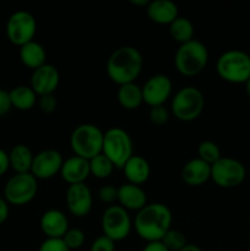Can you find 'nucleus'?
<instances>
[{
	"label": "nucleus",
	"instance_id": "obj_31",
	"mask_svg": "<svg viewBox=\"0 0 250 251\" xmlns=\"http://www.w3.org/2000/svg\"><path fill=\"white\" fill-rule=\"evenodd\" d=\"M150 120L154 125H163L169 120V112L164 105H157L150 109Z\"/></svg>",
	"mask_w": 250,
	"mask_h": 251
},
{
	"label": "nucleus",
	"instance_id": "obj_30",
	"mask_svg": "<svg viewBox=\"0 0 250 251\" xmlns=\"http://www.w3.org/2000/svg\"><path fill=\"white\" fill-rule=\"evenodd\" d=\"M61 239H63V242L65 243V245L69 249L76 250L80 249L85 244L86 235L81 229H77V228H69V230L65 233V235Z\"/></svg>",
	"mask_w": 250,
	"mask_h": 251
},
{
	"label": "nucleus",
	"instance_id": "obj_36",
	"mask_svg": "<svg viewBox=\"0 0 250 251\" xmlns=\"http://www.w3.org/2000/svg\"><path fill=\"white\" fill-rule=\"evenodd\" d=\"M12 109L9 91L0 88V117L6 115Z\"/></svg>",
	"mask_w": 250,
	"mask_h": 251
},
{
	"label": "nucleus",
	"instance_id": "obj_39",
	"mask_svg": "<svg viewBox=\"0 0 250 251\" xmlns=\"http://www.w3.org/2000/svg\"><path fill=\"white\" fill-rule=\"evenodd\" d=\"M142 251H169V250L164 247L162 242H151V243H147V244L145 245V248L142 249Z\"/></svg>",
	"mask_w": 250,
	"mask_h": 251
},
{
	"label": "nucleus",
	"instance_id": "obj_42",
	"mask_svg": "<svg viewBox=\"0 0 250 251\" xmlns=\"http://www.w3.org/2000/svg\"><path fill=\"white\" fill-rule=\"evenodd\" d=\"M244 85H245V91H247V95L249 96V98H250V78L244 83Z\"/></svg>",
	"mask_w": 250,
	"mask_h": 251
},
{
	"label": "nucleus",
	"instance_id": "obj_24",
	"mask_svg": "<svg viewBox=\"0 0 250 251\" xmlns=\"http://www.w3.org/2000/svg\"><path fill=\"white\" fill-rule=\"evenodd\" d=\"M117 98L119 104L126 110L137 109L144 103L141 87L135 82L119 86Z\"/></svg>",
	"mask_w": 250,
	"mask_h": 251
},
{
	"label": "nucleus",
	"instance_id": "obj_38",
	"mask_svg": "<svg viewBox=\"0 0 250 251\" xmlns=\"http://www.w3.org/2000/svg\"><path fill=\"white\" fill-rule=\"evenodd\" d=\"M7 217H9V203L2 196H0V225H2Z\"/></svg>",
	"mask_w": 250,
	"mask_h": 251
},
{
	"label": "nucleus",
	"instance_id": "obj_22",
	"mask_svg": "<svg viewBox=\"0 0 250 251\" xmlns=\"http://www.w3.org/2000/svg\"><path fill=\"white\" fill-rule=\"evenodd\" d=\"M33 157L34 154L28 146L24 144L15 145L9 152L10 168L15 172V174L31 173Z\"/></svg>",
	"mask_w": 250,
	"mask_h": 251
},
{
	"label": "nucleus",
	"instance_id": "obj_27",
	"mask_svg": "<svg viewBox=\"0 0 250 251\" xmlns=\"http://www.w3.org/2000/svg\"><path fill=\"white\" fill-rule=\"evenodd\" d=\"M88 162H90L91 174L98 179H107L108 176H112L113 171H114L115 168L113 162L103 153L93 157V158L90 159Z\"/></svg>",
	"mask_w": 250,
	"mask_h": 251
},
{
	"label": "nucleus",
	"instance_id": "obj_25",
	"mask_svg": "<svg viewBox=\"0 0 250 251\" xmlns=\"http://www.w3.org/2000/svg\"><path fill=\"white\" fill-rule=\"evenodd\" d=\"M9 95L12 108L17 110H22V112L31 110L36 105L37 97H38L36 92L31 88V86L25 85L14 87L11 91H9Z\"/></svg>",
	"mask_w": 250,
	"mask_h": 251
},
{
	"label": "nucleus",
	"instance_id": "obj_11",
	"mask_svg": "<svg viewBox=\"0 0 250 251\" xmlns=\"http://www.w3.org/2000/svg\"><path fill=\"white\" fill-rule=\"evenodd\" d=\"M37 33V21L31 12L17 10L6 22V36L12 44L22 47L34 41Z\"/></svg>",
	"mask_w": 250,
	"mask_h": 251
},
{
	"label": "nucleus",
	"instance_id": "obj_19",
	"mask_svg": "<svg viewBox=\"0 0 250 251\" xmlns=\"http://www.w3.org/2000/svg\"><path fill=\"white\" fill-rule=\"evenodd\" d=\"M146 14L157 25H171L179 16L178 6L171 0H153L146 6Z\"/></svg>",
	"mask_w": 250,
	"mask_h": 251
},
{
	"label": "nucleus",
	"instance_id": "obj_21",
	"mask_svg": "<svg viewBox=\"0 0 250 251\" xmlns=\"http://www.w3.org/2000/svg\"><path fill=\"white\" fill-rule=\"evenodd\" d=\"M123 172L127 183L141 186L149 180L151 176V167L144 157L134 154L123 167Z\"/></svg>",
	"mask_w": 250,
	"mask_h": 251
},
{
	"label": "nucleus",
	"instance_id": "obj_14",
	"mask_svg": "<svg viewBox=\"0 0 250 251\" xmlns=\"http://www.w3.org/2000/svg\"><path fill=\"white\" fill-rule=\"evenodd\" d=\"M65 201L66 207L71 215L80 218L85 217L92 210V191L86 183L69 185L68 190H66Z\"/></svg>",
	"mask_w": 250,
	"mask_h": 251
},
{
	"label": "nucleus",
	"instance_id": "obj_8",
	"mask_svg": "<svg viewBox=\"0 0 250 251\" xmlns=\"http://www.w3.org/2000/svg\"><path fill=\"white\" fill-rule=\"evenodd\" d=\"M245 176L244 164L232 157H221L211 166V180L220 188H237L245 180Z\"/></svg>",
	"mask_w": 250,
	"mask_h": 251
},
{
	"label": "nucleus",
	"instance_id": "obj_13",
	"mask_svg": "<svg viewBox=\"0 0 250 251\" xmlns=\"http://www.w3.org/2000/svg\"><path fill=\"white\" fill-rule=\"evenodd\" d=\"M64 163L63 156L54 149H47L34 154L32 163L31 174L37 180H46L60 173L61 166Z\"/></svg>",
	"mask_w": 250,
	"mask_h": 251
},
{
	"label": "nucleus",
	"instance_id": "obj_23",
	"mask_svg": "<svg viewBox=\"0 0 250 251\" xmlns=\"http://www.w3.org/2000/svg\"><path fill=\"white\" fill-rule=\"evenodd\" d=\"M20 60L25 66L29 69L41 68L42 65L47 64V51L42 44L38 42L32 41L25 46L20 47L19 50Z\"/></svg>",
	"mask_w": 250,
	"mask_h": 251
},
{
	"label": "nucleus",
	"instance_id": "obj_1",
	"mask_svg": "<svg viewBox=\"0 0 250 251\" xmlns=\"http://www.w3.org/2000/svg\"><path fill=\"white\" fill-rule=\"evenodd\" d=\"M171 208L161 202L147 203L135 216L134 226L137 235L147 243L161 242L172 226Z\"/></svg>",
	"mask_w": 250,
	"mask_h": 251
},
{
	"label": "nucleus",
	"instance_id": "obj_26",
	"mask_svg": "<svg viewBox=\"0 0 250 251\" xmlns=\"http://www.w3.org/2000/svg\"><path fill=\"white\" fill-rule=\"evenodd\" d=\"M171 37L179 44H184L194 39V25L186 17L178 16L169 25Z\"/></svg>",
	"mask_w": 250,
	"mask_h": 251
},
{
	"label": "nucleus",
	"instance_id": "obj_18",
	"mask_svg": "<svg viewBox=\"0 0 250 251\" xmlns=\"http://www.w3.org/2000/svg\"><path fill=\"white\" fill-rule=\"evenodd\" d=\"M118 201L126 211L139 212L147 205V195L140 185L125 183L118 188Z\"/></svg>",
	"mask_w": 250,
	"mask_h": 251
},
{
	"label": "nucleus",
	"instance_id": "obj_35",
	"mask_svg": "<svg viewBox=\"0 0 250 251\" xmlns=\"http://www.w3.org/2000/svg\"><path fill=\"white\" fill-rule=\"evenodd\" d=\"M38 104L42 112L47 113V114H50V113H53L56 109L58 102H56V98L54 95H46L39 97Z\"/></svg>",
	"mask_w": 250,
	"mask_h": 251
},
{
	"label": "nucleus",
	"instance_id": "obj_20",
	"mask_svg": "<svg viewBox=\"0 0 250 251\" xmlns=\"http://www.w3.org/2000/svg\"><path fill=\"white\" fill-rule=\"evenodd\" d=\"M181 179L190 186H199L211 179V166L200 158H193L184 164Z\"/></svg>",
	"mask_w": 250,
	"mask_h": 251
},
{
	"label": "nucleus",
	"instance_id": "obj_37",
	"mask_svg": "<svg viewBox=\"0 0 250 251\" xmlns=\"http://www.w3.org/2000/svg\"><path fill=\"white\" fill-rule=\"evenodd\" d=\"M10 168V162H9V153L5 150L0 149V176H4Z\"/></svg>",
	"mask_w": 250,
	"mask_h": 251
},
{
	"label": "nucleus",
	"instance_id": "obj_2",
	"mask_svg": "<svg viewBox=\"0 0 250 251\" xmlns=\"http://www.w3.org/2000/svg\"><path fill=\"white\" fill-rule=\"evenodd\" d=\"M144 58L140 50L131 46L115 49L107 60L108 77L117 85L135 82L141 74Z\"/></svg>",
	"mask_w": 250,
	"mask_h": 251
},
{
	"label": "nucleus",
	"instance_id": "obj_6",
	"mask_svg": "<svg viewBox=\"0 0 250 251\" xmlns=\"http://www.w3.org/2000/svg\"><path fill=\"white\" fill-rule=\"evenodd\" d=\"M102 153L107 156L115 168L123 169L134 156V142L130 135L122 127H110L104 132Z\"/></svg>",
	"mask_w": 250,
	"mask_h": 251
},
{
	"label": "nucleus",
	"instance_id": "obj_34",
	"mask_svg": "<svg viewBox=\"0 0 250 251\" xmlns=\"http://www.w3.org/2000/svg\"><path fill=\"white\" fill-rule=\"evenodd\" d=\"M38 251H71L63 242V239H50L47 238L41 245Z\"/></svg>",
	"mask_w": 250,
	"mask_h": 251
},
{
	"label": "nucleus",
	"instance_id": "obj_5",
	"mask_svg": "<svg viewBox=\"0 0 250 251\" xmlns=\"http://www.w3.org/2000/svg\"><path fill=\"white\" fill-rule=\"evenodd\" d=\"M104 132L95 124H81L73 130L70 147L74 154L87 161L102 153Z\"/></svg>",
	"mask_w": 250,
	"mask_h": 251
},
{
	"label": "nucleus",
	"instance_id": "obj_7",
	"mask_svg": "<svg viewBox=\"0 0 250 251\" xmlns=\"http://www.w3.org/2000/svg\"><path fill=\"white\" fill-rule=\"evenodd\" d=\"M205 97L199 88L186 86L176 91L172 100V113L178 120L184 123L194 122L202 113Z\"/></svg>",
	"mask_w": 250,
	"mask_h": 251
},
{
	"label": "nucleus",
	"instance_id": "obj_9",
	"mask_svg": "<svg viewBox=\"0 0 250 251\" xmlns=\"http://www.w3.org/2000/svg\"><path fill=\"white\" fill-rule=\"evenodd\" d=\"M37 191L38 183L31 173L15 174L5 184L4 199L10 205L24 206L36 198Z\"/></svg>",
	"mask_w": 250,
	"mask_h": 251
},
{
	"label": "nucleus",
	"instance_id": "obj_17",
	"mask_svg": "<svg viewBox=\"0 0 250 251\" xmlns=\"http://www.w3.org/2000/svg\"><path fill=\"white\" fill-rule=\"evenodd\" d=\"M39 225L42 232L50 239H61L69 230L68 217L60 210L46 211L42 215Z\"/></svg>",
	"mask_w": 250,
	"mask_h": 251
},
{
	"label": "nucleus",
	"instance_id": "obj_12",
	"mask_svg": "<svg viewBox=\"0 0 250 251\" xmlns=\"http://www.w3.org/2000/svg\"><path fill=\"white\" fill-rule=\"evenodd\" d=\"M144 103L150 108L157 105H164V103L171 97L173 85L171 78L163 74H157L151 76L141 87Z\"/></svg>",
	"mask_w": 250,
	"mask_h": 251
},
{
	"label": "nucleus",
	"instance_id": "obj_4",
	"mask_svg": "<svg viewBox=\"0 0 250 251\" xmlns=\"http://www.w3.org/2000/svg\"><path fill=\"white\" fill-rule=\"evenodd\" d=\"M216 71L225 82L245 83L250 78V55L239 49H229L218 56Z\"/></svg>",
	"mask_w": 250,
	"mask_h": 251
},
{
	"label": "nucleus",
	"instance_id": "obj_10",
	"mask_svg": "<svg viewBox=\"0 0 250 251\" xmlns=\"http://www.w3.org/2000/svg\"><path fill=\"white\" fill-rule=\"evenodd\" d=\"M100 226L103 235L115 243L126 239L132 227L129 212L120 205L109 206L105 208L100 220Z\"/></svg>",
	"mask_w": 250,
	"mask_h": 251
},
{
	"label": "nucleus",
	"instance_id": "obj_41",
	"mask_svg": "<svg viewBox=\"0 0 250 251\" xmlns=\"http://www.w3.org/2000/svg\"><path fill=\"white\" fill-rule=\"evenodd\" d=\"M132 5H136V6H147L149 5V0H130Z\"/></svg>",
	"mask_w": 250,
	"mask_h": 251
},
{
	"label": "nucleus",
	"instance_id": "obj_40",
	"mask_svg": "<svg viewBox=\"0 0 250 251\" xmlns=\"http://www.w3.org/2000/svg\"><path fill=\"white\" fill-rule=\"evenodd\" d=\"M180 251H202V250H201V248H199L198 245L195 244H186Z\"/></svg>",
	"mask_w": 250,
	"mask_h": 251
},
{
	"label": "nucleus",
	"instance_id": "obj_32",
	"mask_svg": "<svg viewBox=\"0 0 250 251\" xmlns=\"http://www.w3.org/2000/svg\"><path fill=\"white\" fill-rule=\"evenodd\" d=\"M90 251H115V242L105 235H100L93 240Z\"/></svg>",
	"mask_w": 250,
	"mask_h": 251
},
{
	"label": "nucleus",
	"instance_id": "obj_3",
	"mask_svg": "<svg viewBox=\"0 0 250 251\" xmlns=\"http://www.w3.org/2000/svg\"><path fill=\"white\" fill-rule=\"evenodd\" d=\"M208 63V50L202 42L191 39L180 44L174 55V65L184 76H196L205 70Z\"/></svg>",
	"mask_w": 250,
	"mask_h": 251
},
{
	"label": "nucleus",
	"instance_id": "obj_15",
	"mask_svg": "<svg viewBox=\"0 0 250 251\" xmlns=\"http://www.w3.org/2000/svg\"><path fill=\"white\" fill-rule=\"evenodd\" d=\"M60 82V74L51 64H44L41 68L33 70L31 76V88L38 97L46 95H54Z\"/></svg>",
	"mask_w": 250,
	"mask_h": 251
},
{
	"label": "nucleus",
	"instance_id": "obj_29",
	"mask_svg": "<svg viewBox=\"0 0 250 251\" xmlns=\"http://www.w3.org/2000/svg\"><path fill=\"white\" fill-rule=\"evenodd\" d=\"M161 242L169 251H180L188 244L184 233L178 229H172V228L164 234Z\"/></svg>",
	"mask_w": 250,
	"mask_h": 251
},
{
	"label": "nucleus",
	"instance_id": "obj_16",
	"mask_svg": "<svg viewBox=\"0 0 250 251\" xmlns=\"http://www.w3.org/2000/svg\"><path fill=\"white\" fill-rule=\"evenodd\" d=\"M90 174V162L75 154L65 159L60 169L61 178L69 185L83 184L87 180Z\"/></svg>",
	"mask_w": 250,
	"mask_h": 251
},
{
	"label": "nucleus",
	"instance_id": "obj_33",
	"mask_svg": "<svg viewBox=\"0 0 250 251\" xmlns=\"http://www.w3.org/2000/svg\"><path fill=\"white\" fill-rule=\"evenodd\" d=\"M98 199L104 203H113L118 201V188L114 185H104L98 191Z\"/></svg>",
	"mask_w": 250,
	"mask_h": 251
},
{
	"label": "nucleus",
	"instance_id": "obj_28",
	"mask_svg": "<svg viewBox=\"0 0 250 251\" xmlns=\"http://www.w3.org/2000/svg\"><path fill=\"white\" fill-rule=\"evenodd\" d=\"M222 157L221 150L213 141H202L198 147V158L202 159L203 162L208 163L210 166L215 164L218 159Z\"/></svg>",
	"mask_w": 250,
	"mask_h": 251
}]
</instances>
